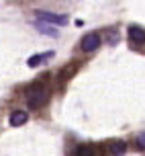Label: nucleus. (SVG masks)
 <instances>
[{
	"label": "nucleus",
	"mask_w": 145,
	"mask_h": 156,
	"mask_svg": "<svg viewBox=\"0 0 145 156\" xmlns=\"http://www.w3.org/2000/svg\"><path fill=\"white\" fill-rule=\"evenodd\" d=\"M45 99H47V90H45V88H41V86H33V88H29V93H27V101H29L31 107L41 105Z\"/></svg>",
	"instance_id": "f257e3e1"
},
{
	"label": "nucleus",
	"mask_w": 145,
	"mask_h": 156,
	"mask_svg": "<svg viewBox=\"0 0 145 156\" xmlns=\"http://www.w3.org/2000/svg\"><path fill=\"white\" fill-rule=\"evenodd\" d=\"M39 23L41 21H47V23H53V25H68V16L66 15H53V12H37Z\"/></svg>",
	"instance_id": "f03ea898"
},
{
	"label": "nucleus",
	"mask_w": 145,
	"mask_h": 156,
	"mask_svg": "<svg viewBox=\"0 0 145 156\" xmlns=\"http://www.w3.org/2000/svg\"><path fill=\"white\" fill-rule=\"evenodd\" d=\"M100 47V37L96 33H90V35H86L82 39V49L84 51H94V49H98Z\"/></svg>",
	"instance_id": "7ed1b4c3"
},
{
	"label": "nucleus",
	"mask_w": 145,
	"mask_h": 156,
	"mask_svg": "<svg viewBox=\"0 0 145 156\" xmlns=\"http://www.w3.org/2000/svg\"><path fill=\"white\" fill-rule=\"evenodd\" d=\"M129 37L135 43H145V31L141 27H137V25H131L129 27Z\"/></svg>",
	"instance_id": "20e7f679"
},
{
	"label": "nucleus",
	"mask_w": 145,
	"mask_h": 156,
	"mask_svg": "<svg viewBox=\"0 0 145 156\" xmlns=\"http://www.w3.org/2000/svg\"><path fill=\"white\" fill-rule=\"evenodd\" d=\"M51 55H53V51H45L43 55H39V54H37V55H31V58H29V62H27V64H29L31 68H35V66H39V64H43L45 60H49Z\"/></svg>",
	"instance_id": "39448f33"
},
{
	"label": "nucleus",
	"mask_w": 145,
	"mask_h": 156,
	"mask_svg": "<svg viewBox=\"0 0 145 156\" xmlns=\"http://www.w3.org/2000/svg\"><path fill=\"white\" fill-rule=\"evenodd\" d=\"M27 123V113L25 111H15L12 115H10V125L12 127H19V125Z\"/></svg>",
	"instance_id": "423d86ee"
},
{
	"label": "nucleus",
	"mask_w": 145,
	"mask_h": 156,
	"mask_svg": "<svg viewBox=\"0 0 145 156\" xmlns=\"http://www.w3.org/2000/svg\"><path fill=\"white\" fill-rule=\"evenodd\" d=\"M125 150H127L125 142H113V144H110V152H113L115 156H123V154H125Z\"/></svg>",
	"instance_id": "0eeeda50"
},
{
	"label": "nucleus",
	"mask_w": 145,
	"mask_h": 156,
	"mask_svg": "<svg viewBox=\"0 0 145 156\" xmlns=\"http://www.w3.org/2000/svg\"><path fill=\"white\" fill-rule=\"evenodd\" d=\"M37 27H39L43 33H47V35H53V37H57V31H55V29H49V27H45L43 23H37Z\"/></svg>",
	"instance_id": "6e6552de"
},
{
	"label": "nucleus",
	"mask_w": 145,
	"mask_h": 156,
	"mask_svg": "<svg viewBox=\"0 0 145 156\" xmlns=\"http://www.w3.org/2000/svg\"><path fill=\"white\" fill-rule=\"evenodd\" d=\"M74 156H90V148H88V146H78Z\"/></svg>",
	"instance_id": "1a4fd4ad"
},
{
	"label": "nucleus",
	"mask_w": 145,
	"mask_h": 156,
	"mask_svg": "<svg viewBox=\"0 0 145 156\" xmlns=\"http://www.w3.org/2000/svg\"><path fill=\"white\" fill-rule=\"evenodd\" d=\"M137 146H139V148H143V150H145V132H143V133H139V136H137Z\"/></svg>",
	"instance_id": "9d476101"
}]
</instances>
